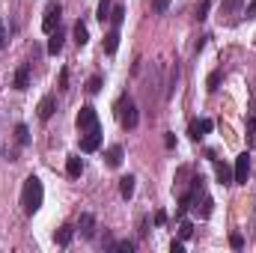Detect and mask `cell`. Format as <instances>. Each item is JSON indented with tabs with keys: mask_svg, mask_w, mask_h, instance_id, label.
Here are the masks:
<instances>
[{
	"mask_svg": "<svg viewBox=\"0 0 256 253\" xmlns=\"http://www.w3.org/2000/svg\"><path fill=\"white\" fill-rule=\"evenodd\" d=\"M57 90H60V92H66V90H68V68H63V72H60V80H57Z\"/></svg>",
	"mask_w": 256,
	"mask_h": 253,
	"instance_id": "27",
	"label": "cell"
},
{
	"mask_svg": "<svg viewBox=\"0 0 256 253\" xmlns=\"http://www.w3.org/2000/svg\"><path fill=\"white\" fill-rule=\"evenodd\" d=\"M146 232H149V220L143 218V220H140V236H146Z\"/></svg>",
	"mask_w": 256,
	"mask_h": 253,
	"instance_id": "34",
	"label": "cell"
},
{
	"mask_svg": "<svg viewBox=\"0 0 256 253\" xmlns=\"http://www.w3.org/2000/svg\"><path fill=\"white\" fill-rule=\"evenodd\" d=\"M248 18H256V0L248 3Z\"/></svg>",
	"mask_w": 256,
	"mask_h": 253,
	"instance_id": "31",
	"label": "cell"
},
{
	"mask_svg": "<svg viewBox=\"0 0 256 253\" xmlns=\"http://www.w3.org/2000/svg\"><path fill=\"white\" fill-rule=\"evenodd\" d=\"M220 74H224V72H212V74H208V92H214V90H218V84H220Z\"/></svg>",
	"mask_w": 256,
	"mask_h": 253,
	"instance_id": "26",
	"label": "cell"
},
{
	"mask_svg": "<svg viewBox=\"0 0 256 253\" xmlns=\"http://www.w3.org/2000/svg\"><path fill=\"white\" fill-rule=\"evenodd\" d=\"M164 143H167V149H173V146H176V137H173V134H167V137H164Z\"/></svg>",
	"mask_w": 256,
	"mask_h": 253,
	"instance_id": "33",
	"label": "cell"
},
{
	"mask_svg": "<svg viewBox=\"0 0 256 253\" xmlns=\"http://www.w3.org/2000/svg\"><path fill=\"white\" fill-rule=\"evenodd\" d=\"M230 248H232V250H242V248H244V236H242V232H232V236H230Z\"/></svg>",
	"mask_w": 256,
	"mask_h": 253,
	"instance_id": "24",
	"label": "cell"
},
{
	"mask_svg": "<svg viewBox=\"0 0 256 253\" xmlns=\"http://www.w3.org/2000/svg\"><path fill=\"white\" fill-rule=\"evenodd\" d=\"M104 161H108V167H120V164H122V146H116V143H114V146L108 149Z\"/></svg>",
	"mask_w": 256,
	"mask_h": 253,
	"instance_id": "15",
	"label": "cell"
},
{
	"mask_svg": "<svg viewBox=\"0 0 256 253\" xmlns=\"http://www.w3.org/2000/svg\"><path fill=\"white\" fill-rule=\"evenodd\" d=\"M66 173H68L72 179H78V176L84 173V161H80V155H68V158H66Z\"/></svg>",
	"mask_w": 256,
	"mask_h": 253,
	"instance_id": "11",
	"label": "cell"
},
{
	"mask_svg": "<svg viewBox=\"0 0 256 253\" xmlns=\"http://www.w3.org/2000/svg\"><path fill=\"white\" fill-rule=\"evenodd\" d=\"M72 36H74V45H78V48H84V45L90 42V33H86V24H84V21H78V24H74V30H72Z\"/></svg>",
	"mask_w": 256,
	"mask_h": 253,
	"instance_id": "13",
	"label": "cell"
},
{
	"mask_svg": "<svg viewBox=\"0 0 256 253\" xmlns=\"http://www.w3.org/2000/svg\"><path fill=\"white\" fill-rule=\"evenodd\" d=\"M42 200H45L42 179L39 176H27L24 188H21V208H24V214H36L42 208Z\"/></svg>",
	"mask_w": 256,
	"mask_h": 253,
	"instance_id": "2",
	"label": "cell"
},
{
	"mask_svg": "<svg viewBox=\"0 0 256 253\" xmlns=\"http://www.w3.org/2000/svg\"><path fill=\"white\" fill-rule=\"evenodd\" d=\"M116 48H120V30L114 27V30L104 36V51H108V54H116Z\"/></svg>",
	"mask_w": 256,
	"mask_h": 253,
	"instance_id": "17",
	"label": "cell"
},
{
	"mask_svg": "<svg viewBox=\"0 0 256 253\" xmlns=\"http://www.w3.org/2000/svg\"><path fill=\"white\" fill-rule=\"evenodd\" d=\"M54 110H57V98L48 92V96L39 102V120H42V122H48V120L54 116Z\"/></svg>",
	"mask_w": 256,
	"mask_h": 253,
	"instance_id": "7",
	"label": "cell"
},
{
	"mask_svg": "<svg viewBox=\"0 0 256 253\" xmlns=\"http://www.w3.org/2000/svg\"><path fill=\"white\" fill-rule=\"evenodd\" d=\"M170 250H173V253H182V250H185V244H182V242H173V244H170Z\"/></svg>",
	"mask_w": 256,
	"mask_h": 253,
	"instance_id": "32",
	"label": "cell"
},
{
	"mask_svg": "<svg viewBox=\"0 0 256 253\" xmlns=\"http://www.w3.org/2000/svg\"><path fill=\"white\" fill-rule=\"evenodd\" d=\"M242 3H244V0H220V18H232V15H238Z\"/></svg>",
	"mask_w": 256,
	"mask_h": 253,
	"instance_id": "12",
	"label": "cell"
},
{
	"mask_svg": "<svg viewBox=\"0 0 256 253\" xmlns=\"http://www.w3.org/2000/svg\"><path fill=\"white\" fill-rule=\"evenodd\" d=\"M72 236H74V226H68V224H66V226H60V230L54 232V242H57L60 248H66V244L72 242Z\"/></svg>",
	"mask_w": 256,
	"mask_h": 253,
	"instance_id": "16",
	"label": "cell"
},
{
	"mask_svg": "<svg viewBox=\"0 0 256 253\" xmlns=\"http://www.w3.org/2000/svg\"><path fill=\"white\" fill-rule=\"evenodd\" d=\"M167 6H170V0H152V9L161 15V12H167Z\"/></svg>",
	"mask_w": 256,
	"mask_h": 253,
	"instance_id": "29",
	"label": "cell"
},
{
	"mask_svg": "<svg viewBox=\"0 0 256 253\" xmlns=\"http://www.w3.org/2000/svg\"><path fill=\"white\" fill-rule=\"evenodd\" d=\"M212 128H214L212 120H194L191 126H188V134H191L194 140H200V137H202V134H208Z\"/></svg>",
	"mask_w": 256,
	"mask_h": 253,
	"instance_id": "10",
	"label": "cell"
},
{
	"mask_svg": "<svg viewBox=\"0 0 256 253\" xmlns=\"http://www.w3.org/2000/svg\"><path fill=\"white\" fill-rule=\"evenodd\" d=\"M12 86H15V90H27V86H30V63H21L18 68H15Z\"/></svg>",
	"mask_w": 256,
	"mask_h": 253,
	"instance_id": "6",
	"label": "cell"
},
{
	"mask_svg": "<svg viewBox=\"0 0 256 253\" xmlns=\"http://www.w3.org/2000/svg\"><path fill=\"white\" fill-rule=\"evenodd\" d=\"M155 224L164 226V224H167V214H164V212H155Z\"/></svg>",
	"mask_w": 256,
	"mask_h": 253,
	"instance_id": "30",
	"label": "cell"
},
{
	"mask_svg": "<svg viewBox=\"0 0 256 253\" xmlns=\"http://www.w3.org/2000/svg\"><path fill=\"white\" fill-rule=\"evenodd\" d=\"M179 236H182V238H191V236H194V226L188 224V220H182V226H179Z\"/></svg>",
	"mask_w": 256,
	"mask_h": 253,
	"instance_id": "28",
	"label": "cell"
},
{
	"mask_svg": "<svg viewBox=\"0 0 256 253\" xmlns=\"http://www.w3.org/2000/svg\"><path fill=\"white\" fill-rule=\"evenodd\" d=\"M78 230H80L84 238H92V236H96V218H92L90 212H84L80 220H78Z\"/></svg>",
	"mask_w": 256,
	"mask_h": 253,
	"instance_id": "9",
	"label": "cell"
},
{
	"mask_svg": "<svg viewBox=\"0 0 256 253\" xmlns=\"http://www.w3.org/2000/svg\"><path fill=\"white\" fill-rule=\"evenodd\" d=\"M116 120H120V126L126 128V131H134L137 128V122H140V114H137V104L128 98V96H122L120 102H116Z\"/></svg>",
	"mask_w": 256,
	"mask_h": 253,
	"instance_id": "3",
	"label": "cell"
},
{
	"mask_svg": "<svg viewBox=\"0 0 256 253\" xmlns=\"http://www.w3.org/2000/svg\"><path fill=\"white\" fill-rule=\"evenodd\" d=\"M232 176H236V185H248V176H250V155H248V152H242V155L236 158Z\"/></svg>",
	"mask_w": 256,
	"mask_h": 253,
	"instance_id": "5",
	"label": "cell"
},
{
	"mask_svg": "<svg viewBox=\"0 0 256 253\" xmlns=\"http://www.w3.org/2000/svg\"><path fill=\"white\" fill-rule=\"evenodd\" d=\"M212 164H214V176H218V182H220V185H236V176H232V170H230L224 161H218V158H214Z\"/></svg>",
	"mask_w": 256,
	"mask_h": 253,
	"instance_id": "8",
	"label": "cell"
},
{
	"mask_svg": "<svg viewBox=\"0 0 256 253\" xmlns=\"http://www.w3.org/2000/svg\"><path fill=\"white\" fill-rule=\"evenodd\" d=\"M208 18V0H200V6H196V21H206Z\"/></svg>",
	"mask_w": 256,
	"mask_h": 253,
	"instance_id": "25",
	"label": "cell"
},
{
	"mask_svg": "<svg viewBox=\"0 0 256 253\" xmlns=\"http://www.w3.org/2000/svg\"><path fill=\"white\" fill-rule=\"evenodd\" d=\"M254 114H256V110H254Z\"/></svg>",
	"mask_w": 256,
	"mask_h": 253,
	"instance_id": "36",
	"label": "cell"
},
{
	"mask_svg": "<svg viewBox=\"0 0 256 253\" xmlns=\"http://www.w3.org/2000/svg\"><path fill=\"white\" fill-rule=\"evenodd\" d=\"M122 18H126V6H116V9L110 12V21H114V27H116V30L122 27Z\"/></svg>",
	"mask_w": 256,
	"mask_h": 253,
	"instance_id": "22",
	"label": "cell"
},
{
	"mask_svg": "<svg viewBox=\"0 0 256 253\" xmlns=\"http://www.w3.org/2000/svg\"><path fill=\"white\" fill-rule=\"evenodd\" d=\"M98 90H102V74H92L86 80V92H98Z\"/></svg>",
	"mask_w": 256,
	"mask_h": 253,
	"instance_id": "23",
	"label": "cell"
},
{
	"mask_svg": "<svg viewBox=\"0 0 256 253\" xmlns=\"http://www.w3.org/2000/svg\"><path fill=\"white\" fill-rule=\"evenodd\" d=\"M0 33H3V24H0Z\"/></svg>",
	"mask_w": 256,
	"mask_h": 253,
	"instance_id": "35",
	"label": "cell"
},
{
	"mask_svg": "<svg viewBox=\"0 0 256 253\" xmlns=\"http://www.w3.org/2000/svg\"><path fill=\"white\" fill-rule=\"evenodd\" d=\"M15 140H18V146H27L30 143V128L24 126V122L15 126Z\"/></svg>",
	"mask_w": 256,
	"mask_h": 253,
	"instance_id": "19",
	"label": "cell"
},
{
	"mask_svg": "<svg viewBox=\"0 0 256 253\" xmlns=\"http://www.w3.org/2000/svg\"><path fill=\"white\" fill-rule=\"evenodd\" d=\"M110 250L131 253V250H134V242H131V238H122V242H114V244H110Z\"/></svg>",
	"mask_w": 256,
	"mask_h": 253,
	"instance_id": "21",
	"label": "cell"
},
{
	"mask_svg": "<svg viewBox=\"0 0 256 253\" xmlns=\"http://www.w3.org/2000/svg\"><path fill=\"white\" fill-rule=\"evenodd\" d=\"M96 18H98L102 24L110 18V0H102V3H98V12H96Z\"/></svg>",
	"mask_w": 256,
	"mask_h": 253,
	"instance_id": "20",
	"label": "cell"
},
{
	"mask_svg": "<svg viewBox=\"0 0 256 253\" xmlns=\"http://www.w3.org/2000/svg\"><path fill=\"white\" fill-rule=\"evenodd\" d=\"M78 134H80V149L84 152H96L102 146V126H98V114L96 108L84 104L78 114Z\"/></svg>",
	"mask_w": 256,
	"mask_h": 253,
	"instance_id": "1",
	"label": "cell"
},
{
	"mask_svg": "<svg viewBox=\"0 0 256 253\" xmlns=\"http://www.w3.org/2000/svg\"><path fill=\"white\" fill-rule=\"evenodd\" d=\"M134 182H137L134 176H122V179H120V194H122V200H131V196H134Z\"/></svg>",
	"mask_w": 256,
	"mask_h": 253,
	"instance_id": "18",
	"label": "cell"
},
{
	"mask_svg": "<svg viewBox=\"0 0 256 253\" xmlns=\"http://www.w3.org/2000/svg\"><path fill=\"white\" fill-rule=\"evenodd\" d=\"M60 15H63V3H60V0H51V3L45 6V18H42V30H45L48 36L60 27Z\"/></svg>",
	"mask_w": 256,
	"mask_h": 253,
	"instance_id": "4",
	"label": "cell"
},
{
	"mask_svg": "<svg viewBox=\"0 0 256 253\" xmlns=\"http://www.w3.org/2000/svg\"><path fill=\"white\" fill-rule=\"evenodd\" d=\"M60 51H63V33H60V27H57V30L51 33V39H48V54L57 57Z\"/></svg>",
	"mask_w": 256,
	"mask_h": 253,
	"instance_id": "14",
	"label": "cell"
}]
</instances>
